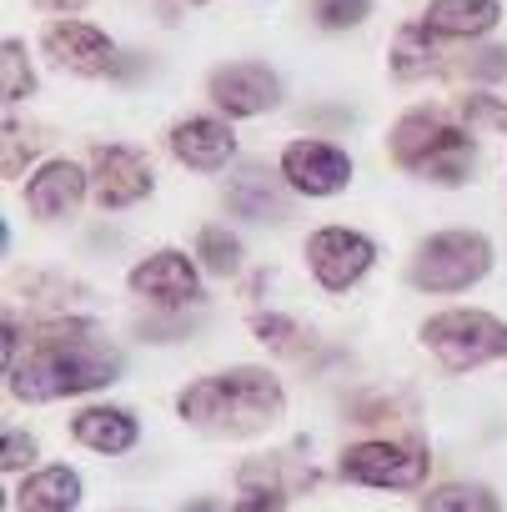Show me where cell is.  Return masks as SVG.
<instances>
[{"label":"cell","instance_id":"obj_1","mask_svg":"<svg viewBox=\"0 0 507 512\" xmlns=\"http://www.w3.org/2000/svg\"><path fill=\"white\" fill-rule=\"evenodd\" d=\"M121 372H126V362L106 342L101 322L56 312V317L36 322L26 357L6 372V387L16 402L46 407V402H66V397L106 392L111 382H121Z\"/></svg>","mask_w":507,"mask_h":512},{"label":"cell","instance_id":"obj_2","mask_svg":"<svg viewBox=\"0 0 507 512\" xmlns=\"http://www.w3.org/2000/svg\"><path fill=\"white\" fill-rule=\"evenodd\" d=\"M176 417L206 437L221 442H246V437H267L287 417V387L267 367H226L186 382L176 392Z\"/></svg>","mask_w":507,"mask_h":512},{"label":"cell","instance_id":"obj_3","mask_svg":"<svg viewBox=\"0 0 507 512\" xmlns=\"http://www.w3.org/2000/svg\"><path fill=\"white\" fill-rule=\"evenodd\" d=\"M387 156L397 171L427 181V186H467L477 171V146L462 121H452L437 106H412L387 131Z\"/></svg>","mask_w":507,"mask_h":512},{"label":"cell","instance_id":"obj_4","mask_svg":"<svg viewBox=\"0 0 507 512\" xmlns=\"http://www.w3.org/2000/svg\"><path fill=\"white\" fill-rule=\"evenodd\" d=\"M492 241L472 226H447L417 241L412 262H407V287L427 292V297H457L472 292L487 272H492Z\"/></svg>","mask_w":507,"mask_h":512},{"label":"cell","instance_id":"obj_5","mask_svg":"<svg viewBox=\"0 0 507 512\" xmlns=\"http://www.w3.org/2000/svg\"><path fill=\"white\" fill-rule=\"evenodd\" d=\"M422 352L442 372H477L487 362H507V322L482 307H442L417 327Z\"/></svg>","mask_w":507,"mask_h":512},{"label":"cell","instance_id":"obj_6","mask_svg":"<svg viewBox=\"0 0 507 512\" xmlns=\"http://www.w3.org/2000/svg\"><path fill=\"white\" fill-rule=\"evenodd\" d=\"M427 467H432V457L417 442H402V437H367V442L342 447V457H337L342 482L382 487V492H417L427 482Z\"/></svg>","mask_w":507,"mask_h":512},{"label":"cell","instance_id":"obj_7","mask_svg":"<svg viewBox=\"0 0 507 512\" xmlns=\"http://www.w3.org/2000/svg\"><path fill=\"white\" fill-rule=\"evenodd\" d=\"M126 292L146 302L151 312H196L201 307V262L181 246H156L151 256L126 272Z\"/></svg>","mask_w":507,"mask_h":512},{"label":"cell","instance_id":"obj_8","mask_svg":"<svg viewBox=\"0 0 507 512\" xmlns=\"http://www.w3.org/2000/svg\"><path fill=\"white\" fill-rule=\"evenodd\" d=\"M302 251H307L312 282H317L322 292H332V297L352 292V287L377 267V241H372L367 231H357V226H317Z\"/></svg>","mask_w":507,"mask_h":512},{"label":"cell","instance_id":"obj_9","mask_svg":"<svg viewBox=\"0 0 507 512\" xmlns=\"http://www.w3.org/2000/svg\"><path fill=\"white\" fill-rule=\"evenodd\" d=\"M156 191L151 156L126 141H96L91 146V201L101 211H131Z\"/></svg>","mask_w":507,"mask_h":512},{"label":"cell","instance_id":"obj_10","mask_svg":"<svg viewBox=\"0 0 507 512\" xmlns=\"http://www.w3.org/2000/svg\"><path fill=\"white\" fill-rule=\"evenodd\" d=\"M277 171H282V181H287L297 196H307V201H327V196H337V191L352 186V171H357V166H352V156H347L337 141L297 136V141L282 146Z\"/></svg>","mask_w":507,"mask_h":512},{"label":"cell","instance_id":"obj_11","mask_svg":"<svg viewBox=\"0 0 507 512\" xmlns=\"http://www.w3.org/2000/svg\"><path fill=\"white\" fill-rule=\"evenodd\" d=\"M206 96L226 121H251L282 106V76L267 61H226L206 76Z\"/></svg>","mask_w":507,"mask_h":512},{"label":"cell","instance_id":"obj_12","mask_svg":"<svg viewBox=\"0 0 507 512\" xmlns=\"http://www.w3.org/2000/svg\"><path fill=\"white\" fill-rule=\"evenodd\" d=\"M41 51H46L61 71H71V76H116V66H121L116 41H111L101 26L76 21V16H56V21H46V31H41Z\"/></svg>","mask_w":507,"mask_h":512},{"label":"cell","instance_id":"obj_13","mask_svg":"<svg viewBox=\"0 0 507 512\" xmlns=\"http://www.w3.org/2000/svg\"><path fill=\"white\" fill-rule=\"evenodd\" d=\"M91 196V166L71 161V156H51L26 176V211L46 226L71 221Z\"/></svg>","mask_w":507,"mask_h":512},{"label":"cell","instance_id":"obj_14","mask_svg":"<svg viewBox=\"0 0 507 512\" xmlns=\"http://www.w3.org/2000/svg\"><path fill=\"white\" fill-rule=\"evenodd\" d=\"M166 151L186 166V171H226L236 161V131L226 116H186L166 131Z\"/></svg>","mask_w":507,"mask_h":512},{"label":"cell","instance_id":"obj_15","mask_svg":"<svg viewBox=\"0 0 507 512\" xmlns=\"http://www.w3.org/2000/svg\"><path fill=\"white\" fill-rule=\"evenodd\" d=\"M292 186L282 181V171H267V166H241L231 181H226V211L236 221H251V226H282L292 216Z\"/></svg>","mask_w":507,"mask_h":512},{"label":"cell","instance_id":"obj_16","mask_svg":"<svg viewBox=\"0 0 507 512\" xmlns=\"http://www.w3.org/2000/svg\"><path fill=\"white\" fill-rule=\"evenodd\" d=\"M71 437L86 447V452H101V457H126L136 442H141V422L131 407H116V402H96V407H81L71 417Z\"/></svg>","mask_w":507,"mask_h":512},{"label":"cell","instance_id":"obj_17","mask_svg":"<svg viewBox=\"0 0 507 512\" xmlns=\"http://www.w3.org/2000/svg\"><path fill=\"white\" fill-rule=\"evenodd\" d=\"M417 21L437 41H482L502 21V0H427Z\"/></svg>","mask_w":507,"mask_h":512},{"label":"cell","instance_id":"obj_18","mask_svg":"<svg viewBox=\"0 0 507 512\" xmlns=\"http://www.w3.org/2000/svg\"><path fill=\"white\" fill-rule=\"evenodd\" d=\"M317 482V472H312V462H302V457H292V452H272V457H246L241 467H236V487L241 492H262V497H297V492H307Z\"/></svg>","mask_w":507,"mask_h":512},{"label":"cell","instance_id":"obj_19","mask_svg":"<svg viewBox=\"0 0 507 512\" xmlns=\"http://www.w3.org/2000/svg\"><path fill=\"white\" fill-rule=\"evenodd\" d=\"M86 497V482L76 467L66 462H51V467H36L21 477L16 487V512H76Z\"/></svg>","mask_w":507,"mask_h":512},{"label":"cell","instance_id":"obj_20","mask_svg":"<svg viewBox=\"0 0 507 512\" xmlns=\"http://www.w3.org/2000/svg\"><path fill=\"white\" fill-rule=\"evenodd\" d=\"M447 61H442V46H437V36L422 26V21H407L397 36H392V51H387V71L397 76V81H427V76H437Z\"/></svg>","mask_w":507,"mask_h":512},{"label":"cell","instance_id":"obj_21","mask_svg":"<svg viewBox=\"0 0 507 512\" xmlns=\"http://www.w3.org/2000/svg\"><path fill=\"white\" fill-rule=\"evenodd\" d=\"M191 256L201 262V272H211V277H241V267H246L241 236L226 231L221 221H211V226L196 231V251H191Z\"/></svg>","mask_w":507,"mask_h":512},{"label":"cell","instance_id":"obj_22","mask_svg":"<svg viewBox=\"0 0 507 512\" xmlns=\"http://www.w3.org/2000/svg\"><path fill=\"white\" fill-rule=\"evenodd\" d=\"M417 512H502V497L487 482H437L427 487Z\"/></svg>","mask_w":507,"mask_h":512},{"label":"cell","instance_id":"obj_23","mask_svg":"<svg viewBox=\"0 0 507 512\" xmlns=\"http://www.w3.org/2000/svg\"><path fill=\"white\" fill-rule=\"evenodd\" d=\"M0 96H6V106H21L26 96H36V66H31L26 41L16 36L0 41Z\"/></svg>","mask_w":507,"mask_h":512},{"label":"cell","instance_id":"obj_24","mask_svg":"<svg viewBox=\"0 0 507 512\" xmlns=\"http://www.w3.org/2000/svg\"><path fill=\"white\" fill-rule=\"evenodd\" d=\"M251 337H257L267 352H277V357H302V352L312 347V332H307L302 322L282 317V312H262V317H251Z\"/></svg>","mask_w":507,"mask_h":512},{"label":"cell","instance_id":"obj_25","mask_svg":"<svg viewBox=\"0 0 507 512\" xmlns=\"http://www.w3.org/2000/svg\"><path fill=\"white\" fill-rule=\"evenodd\" d=\"M196 327H201L196 312H146V317L136 322V337L151 342V347H166V342H186Z\"/></svg>","mask_w":507,"mask_h":512},{"label":"cell","instance_id":"obj_26","mask_svg":"<svg viewBox=\"0 0 507 512\" xmlns=\"http://www.w3.org/2000/svg\"><path fill=\"white\" fill-rule=\"evenodd\" d=\"M307 11H312V21L322 31H357L377 11V0H312Z\"/></svg>","mask_w":507,"mask_h":512},{"label":"cell","instance_id":"obj_27","mask_svg":"<svg viewBox=\"0 0 507 512\" xmlns=\"http://www.w3.org/2000/svg\"><path fill=\"white\" fill-rule=\"evenodd\" d=\"M0 141H6V161H0V171H6V181H21V171H26V161L36 156L41 136L26 131L16 116H6V126H0Z\"/></svg>","mask_w":507,"mask_h":512},{"label":"cell","instance_id":"obj_28","mask_svg":"<svg viewBox=\"0 0 507 512\" xmlns=\"http://www.w3.org/2000/svg\"><path fill=\"white\" fill-rule=\"evenodd\" d=\"M457 121L477 136V131H507V106L497 96H457Z\"/></svg>","mask_w":507,"mask_h":512},{"label":"cell","instance_id":"obj_29","mask_svg":"<svg viewBox=\"0 0 507 512\" xmlns=\"http://www.w3.org/2000/svg\"><path fill=\"white\" fill-rule=\"evenodd\" d=\"M36 452H41L36 437L21 432V427H11V432H6V447H0V467H6L11 477H16V472H36Z\"/></svg>","mask_w":507,"mask_h":512},{"label":"cell","instance_id":"obj_30","mask_svg":"<svg viewBox=\"0 0 507 512\" xmlns=\"http://www.w3.org/2000/svg\"><path fill=\"white\" fill-rule=\"evenodd\" d=\"M462 71H467V81H502V76H507V46H482V51H472V56L462 61Z\"/></svg>","mask_w":507,"mask_h":512},{"label":"cell","instance_id":"obj_31","mask_svg":"<svg viewBox=\"0 0 507 512\" xmlns=\"http://www.w3.org/2000/svg\"><path fill=\"white\" fill-rule=\"evenodd\" d=\"M231 512H287V507H282V497H262V492H241V497L231 502Z\"/></svg>","mask_w":507,"mask_h":512},{"label":"cell","instance_id":"obj_32","mask_svg":"<svg viewBox=\"0 0 507 512\" xmlns=\"http://www.w3.org/2000/svg\"><path fill=\"white\" fill-rule=\"evenodd\" d=\"M302 121H317V126H352V111H347V106H312Z\"/></svg>","mask_w":507,"mask_h":512},{"label":"cell","instance_id":"obj_33","mask_svg":"<svg viewBox=\"0 0 507 512\" xmlns=\"http://www.w3.org/2000/svg\"><path fill=\"white\" fill-rule=\"evenodd\" d=\"M36 11H51V16H76V11H86L91 0H31Z\"/></svg>","mask_w":507,"mask_h":512},{"label":"cell","instance_id":"obj_34","mask_svg":"<svg viewBox=\"0 0 507 512\" xmlns=\"http://www.w3.org/2000/svg\"><path fill=\"white\" fill-rule=\"evenodd\" d=\"M21 362V322L16 317H6V372Z\"/></svg>","mask_w":507,"mask_h":512},{"label":"cell","instance_id":"obj_35","mask_svg":"<svg viewBox=\"0 0 507 512\" xmlns=\"http://www.w3.org/2000/svg\"><path fill=\"white\" fill-rule=\"evenodd\" d=\"M181 512H221V502H216V497H191Z\"/></svg>","mask_w":507,"mask_h":512},{"label":"cell","instance_id":"obj_36","mask_svg":"<svg viewBox=\"0 0 507 512\" xmlns=\"http://www.w3.org/2000/svg\"><path fill=\"white\" fill-rule=\"evenodd\" d=\"M181 6H206V0H181Z\"/></svg>","mask_w":507,"mask_h":512}]
</instances>
